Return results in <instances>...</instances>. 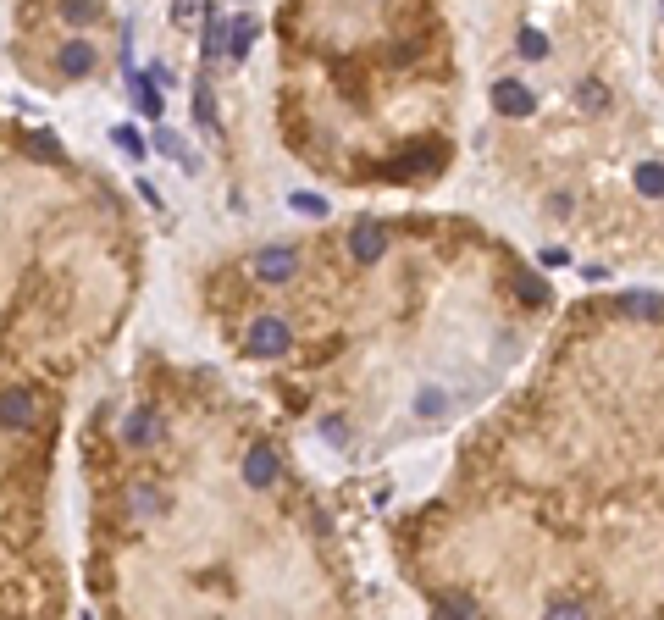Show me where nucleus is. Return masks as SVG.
Here are the masks:
<instances>
[{
  "instance_id": "obj_1",
  "label": "nucleus",
  "mask_w": 664,
  "mask_h": 620,
  "mask_svg": "<svg viewBox=\"0 0 664 620\" xmlns=\"http://www.w3.org/2000/svg\"><path fill=\"white\" fill-rule=\"evenodd\" d=\"M288 344H294V333H288V322H277V316H255L249 333H244V349L249 355H261V360L288 355Z\"/></svg>"
},
{
  "instance_id": "obj_2",
  "label": "nucleus",
  "mask_w": 664,
  "mask_h": 620,
  "mask_svg": "<svg viewBox=\"0 0 664 620\" xmlns=\"http://www.w3.org/2000/svg\"><path fill=\"white\" fill-rule=\"evenodd\" d=\"M382 250H388L382 222H377V216H360V222L349 227V255H355L360 266H371V261H382Z\"/></svg>"
},
{
  "instance_id": "obj_3",
  "label": "nucleus",
  "mask_w": 664,
  "mask_h": 620,
  "mask_svg": "<svg viewBox=\"0 0 664 620\" xmlns=\"http://www.w3.org/2000/svg\"><path fill=\"white\" fill-rule=\"evenodd\" d=\"M294 272H299V255L288 250V244H266V250L255 255V277H261V283H288Z\"/></svg>"
},
{
  "instance_id": "obj_4",
  "label": "nucleus",
  "mask_w": 664,
  "mask_h": 620,
  "mask_svg": "<svg viewBox=\"0 0 664 620\" xmlns=\"http://www.w3.org/2000/svg\"><path fill=\"white\" fill-rule=\"evenodd\" d=\"M493 111L498 117H532L537 95L526 84H515V78H504V84H493Z\"/></svg>"
},
{
  "instance_id": "obj_5",
  "label": "nucleus",
  "mask_w": 664,
  "mask_h": 620,
  "mask_svg": "<svg viewBox=\"0 0 664 620\" xmlns=\"http://www.w3.org/2000/svg\"><path fill=\"white\" fill-rule=\"evenodd\" d=\"M244 482H249V488H272V482H277L272 443H249V449H244Z\"/></svg>"
},
{
  "instance_id": "obj_6",
  "label": "nucleus",
  "mask_w": 664,
  "mask_h": 620,
  "mask_svg": "<svg viewBox=\"0 0 664 620\" xmlns=\"http://www.w3.org/2000/svg\"><path fill=\"white\" fill-rule=\"evenodd\" d=\"M56 61H61V72H67V78H89V72L100 67V56H95V45H89V39H67Z\"/></svg>"
},
{
  "instance_id": "obj_7",
  "label": "nucleus",
  "mask_w": 664,
  "mask_h": 620,
  "mask_svg": "<svg viewBox=\"0 0 664 620\" xmlns=\"http://www.w3.org/2000/svg\"><path fill=\"white\" fill-rule=\"evenodd\" d=\"M28 421H34V394H23V388H6V394H0V427L23 432Z\"/></svg>"
},
{
  "instance_id": "obj_8",
  "label": "nucleus",
  "mask_w": 664,
  "mask_h": 620,
  "mask_svg": "<svg viewBox=\"0 0 664 620\" xmlns=\"http://www.w3.org/2000/svg\"><path fill=\"white\" fill-rule=\"evenodd\" d=\"M122 438H128L133 449H150V443H161V416H155V410H133V416L122 421Z\"/></svg>"
},
{
  "instance_id": "obj_9",
  "label": "nucleus",
  "mask_w": 664,
  "mask_h": 620,
  "mask_svg": "<svg viewBox=\"0 0 664 620\" xmlns=\"http://www.w3.org/2000/svg\"><path fill=\"white\" fill-rule=\"evenodd\" d=\"M255 34H261V23H255V17H233V23H227V56L244 61L249 45H255Z\"/></svg>"
},
{
  "instance_id": "obj_10",
  "label": "nucleus",
  "mask_w": 664,
  "mask_h": 620,
  "mask_svg": "<svg viewBox=\"0 0 664 620\" xmlns=\"http://www.w3.org/2000/svg\"><path fill=\"white\" fill-rule=\"evenodd\" d=\"M194 122H200L205 133H216V95H211V84H194Z\"/></svg>"
},
{
  "instance_id": "obj_11",
  "label": "nucleus",
  "mask_w": 664,
  "mask_h": 620,
  "mask_svg": "<svg viewBox=\"0 0 664 620\" xmlns=\"http://www.w3.org/2000/svg\"><path fill=\"white\" fill-rule=\"evenodd\" d=\"M155 150H161V155H172V161H178V167H189V172H194V155H189V144H183L178 133L155 128Z\"/></svg>"
},
{
  "instance_id": "obj_12",
  "label": "nucleus",
  "mask_w": 664,
  "mask_h": 620,
  "mask_svg": "<svg viewBox=\"0 0 664 620\" xmlns=\"http://www.w3.org/2000/svg\"><path fill=\"white\" fill-rule=\"evenodd\" d=\"M637 194L664 200V167H659V161H642V167H637Z\"/></svg>"
},
{
  "instance_id": "obj_13",
  "label": "nucleus",
  "mask_w": 664,
  "mask_h": 620,
  "mask_svg": "<svg viewBox=\"0 0 664 620\" xmlns=\"http://www.w3.org/2000/svg\"><path fill=\"white\" fill-rule=\"evenodd\" d=\"M432 609H438V615H476V598L471 593H438Z\"/></svg>"
},
{
  "instance_id": "obj_14",
  "label": "nucleus",
  "mask_w": 664,
  "mask_h": 620,
  "mask_svg": "<svg viewBox=\"0 0 664 620\" xmlns=\"http://www.w3.org/2000/svg\"><path fill=\"white\" fill-rule=\"evenodd\" d=\"M133 95H139L144 117H155V122H161V89H155V72H144V78H139V89H133Z\"/></svg>"
},
{
  "instance_id": "obj_15",
  "label": "nucleus",
  "mask_w": 664,
  "mask_h": 620,
  "mask_svg": "<svg viewBox=\"0 0 664 620\" xmlns=\"http://www.w3.org/2000/svg\"><path fill=\"white\" fill-rule=\"evenodd\" d=\"M576 100H581V111H609V89L598 84V78H587V84L576 89Z\"/></svg>"
},
{
  "instance_id": "obj_16",
  "label": "nucleus",
  "mask_w": 664,
  "mask_h": 620,
  "mask_svg": "<svg viewBox=\"0 0 664 620\" xmlns=\"http://www.w3.org/2000/svg\"><path fill=\"white\" fill-rule=\"evenodd\" d=\"M443 410H449V399H443V388H421V399H415V416H427L438 421Z\"/></svg>"
},
{
  "instance_id": "obj_17",
  "label": "nucleus",
  "mask_w": 664,
  "mask_h": 620,
  "mask_svg": "<svg viewBox=\"0 0 664 620\" xmlns=\"http://www.w3.org/2000/svg\"><path fill=\"white\" fill-rule=\"evenodd\" d=\"M61 12H67L72 28H83V23H95V17H100V6H95V0H61Z\"/></svg>"
},
{
  "instance_id": "obj_18",
  "label": "nucleus",
  "mask_w": 664,
  "mask_h": 620,
  "mask_svg": "<svg viewBox=\"0 0 664 620\" xmlns=\"http://www.w3.org/2000/svg\"><path fill=\"white\" fill-rule=\"evenodd\" d=\"M205 56H227V23L222 17H211V23H205Z\"/></svg>"
},
{
  "instance_id": "obj_19",
  "label": "nucleus",
  "mask_w": 664,
  "mask_h": 620,
  "mask_svg": "<svg viewBox=\"0 0 664 620\" xmlns=\"http://www.w3.org/2000/svg\"><path fill=\"white\" fill-rule=\"evenodd\" d=\"M205 17V0H172V23L178 28H194Z\"/></svg>"
},
{
  "instance_id": "obj_20",
  "label": "nucleus",
  "mask_w": 664,
  "mask_h": 620,
  "mask_svg": "<svg viewBox=\"0 0 664 620\" xmlns=\"http://www.w3.org/2000/svg\"><path fill=\"white\" fill-rule=\"evenodd\" d=\"M620 305H626L631 316H659V310H664V299H659V294H626Z\"/></svg>"
},
{
  "instance_id": "obj_21",
  "label": "nucleus",
  "mask_w": 664,
  "mask_h": 620,
  "mask_svg": "<svg viewBox=\"0 0 664 620\" xmlns=\"http://www.w3.org/2000/svg\"><path fill=\"white\" fill-rule=\"evenodd\" d=\"M521 56H526V61H543V56H548V39L537 34V28H521Z\"/></svg>"
},
{
  "instance_id": "obj_22",
  "label": "nucleus",
  "mask_w": 664,
  "mask_h": 620,
  "mask_svg": "<svg viewBox=\"0 0 664 620\" xmlns=\"http://www.w3.org/2000/svg\"><path fill=\"white\" fill-rule=\"evenodd\" d=\"M28 150H34L39 161H61V144L50 139V133H28Z\"/></svg>"
},
{
  "instance_id": "obj_23",
  "label": "nucleus",
  "mask_w": 664,
  "mask_h": 620,
  "mask_svg": "<svg viewBox=\"0 0 664 620\" xmlns=\"http://www.w3.org/2000/svg\"><path fill=\"white\" fill-rule=\"evenodd\" d=\"M111 139H117V150H122V155H133V161H139V155H144V139H139V133H133V128H117V133H111Z\"/></svg>"
},
{
  "instance_id": "obj_24",
  "label": "nucleus",
  "mask_w": 664,
  "mask_h": 620,
  "mask_svg": "<svg viewBox=\"0 0 664 620\" xmlns=\"http://www.w3.org/2000/svg\"><path fill=\"white\" fill-rule=\"evenodd\" d=\"M548 615H565V620H576V615H587V604H581V598H548Z\"/></svg>"
},
{
  "instance_id": "obj_25",
  "label": "nucleus",
  "mask_w": 664,
  "mask_h": 620,
  "mask_svg": "<svg viewBox=\"0 0 664 620\" xmlns=\"http://www.w3.org/2000/svg\"><path fill=\"white\" fill-rule=\"evenodd\" d=\"M288 205L305 216H327V200H316V194H288Z\"/></svg>"
},
{
  "instance_id": "obj_26",
  "label": "nucleus",
  "mask_w": 664,
  "mask_h": 620,
  "mask_svg": "<svg viewBox=\"0 0 664 620\" xmlns=\"http://www.w3.org/2000/svg\"><path fill=\"white\" fill-rule=\"evenodd\" d=\"M515 288H521V299H532V305H543V283H537V277H521V283H515Z\"/></svg>"
},
{
  "instance_id": "obj_27",
  "label": "nucleus",
  "mask_w": 664,
  "mask_h": 620,
  "mask_svg": "<svg viewBox=\"0 0 664 620\" xmlns=\"http://www.w3.org/2000/svg\"><path fill=\"white\" fill-rule=\"evenodd\" d=\"M321 432H327L332 443H344V421H338V416H327V421H321Z\"/></svg>"
}]
</instances>
